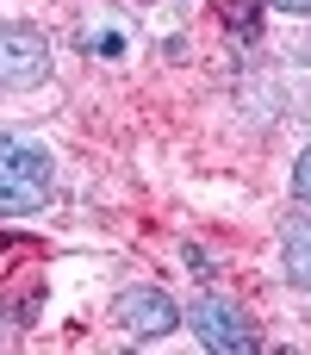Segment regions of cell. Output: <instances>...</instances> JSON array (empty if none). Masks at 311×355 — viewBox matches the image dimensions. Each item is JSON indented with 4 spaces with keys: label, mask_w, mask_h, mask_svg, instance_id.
I'll list each match as a JSON object with an SVG mask.
<instances>
[{
    "label": "cell",
    "mask_w": 311,
    "mask_h": 355,
    "mask_svg": "<svg viewBox=\"0 0 311 355\" xmlns=\"http://www.w3.org/2000/svg\"><path fill=\"white\" fill-rule=\"evenodd\" d=\"M293 200H305V206H311V144L299 150V162H293Z\"/></svg>",
    "instance_id": "ba28073f"
},
{
    "label": "cell",
    "mask_w": 311,
    "mask_h": 355,
    "mask_svg": "<svg viewBox=\"0 0 311 355\" xmlns=\"http://www.w3.org/2000/svg\"><path fill=\"white\" fill-rule=\"evenodd\" d=\"M256 12H262V0H231V6H224L231 37H243V44H249V37H256Z\"/></svg>",
    "instance_id": "52a82bcc"
},
{
    "label": "cell",
    "mask_w": 311,
    "mask_h": 355,
    "mask_svg": "<svg viewBox=\"0 0 311 355\" xmlns=\"http://www.w3.org/2000/svg\"><path fill=\"white\" fill-rule=\"evenodd\" d=\"M112 318H118V331H125V337L150 343V337H168L187 312H181L162 287H125V293H118V306H112Z\"/></svg>",
    "instance_id": "7a4b0ae2"
},
{
    "label": "cell",
    "mask_w": 311,
    "mask_h": 355,
    "mask_svg": "<svg viewBox=\"0 0 311 355\" xmlns=\"http://www.w3.org/2000/svg\"><path fill=\"white\" fill-rule=\"evenodd\" d=\"M268 6H281V12H311V0H268Z\"/></svg>",
    "instance_id": "9c48e42d"
},
{
    "label": "cell",
    "mask_w": 311,
    "mask_h": 355,
    "mask_svg": "<svg viewBox=\"0 0 311 355\" xmlns=\"http://www.w3.org/2000/svg\"><path fill=\"white\" fill-rule=\"evenodd\" d=\"M50 75V44L31 25H0V87H37Z\"/></svg>",
    "instance_id": "3957f363"
},
{
    "label": "cell",
    "mask_w": 311,
    "mask_h": 355,
    "mask_svg": "<svg viewBox=\"0 0 311 355\" xmlns=\"http://www.w3.org/2000/svg\"><path fill=\"white\" fill-rule=\"evenodd\" d=\"M0 175H12V181H25V187H44V193H50V156H44L37 144L12 137V131H0Z\"/></svg>",
    "instance_id": "277c9868"
},
{
    "label": "cell",
    "mask_w": 311,
    "mask_h": 355,
    "mask_svg": "<svg viewBox=\"0 0 311 355\" xmlns=\"http://www.w3.org/2000/svg\"><path fill=\"white\" fill-rule=\"evenodd\" d=\"M281 250H287V281L293 287H311V218H293L287 225Z\"/></svg>",
    "instance_id": "5b68a950"
},
{
    "label": "cell",
    "mask_w": 311,
    "mask_h": 355,
    "mask_svg": "<svg viewBox=\"0 0 311 355\" xmlns=\"http://www.w3.org/2000/svg\"><path fill=\"white\" fill-rule=\"evenodd\" d=\"M12 250H19V243H12V237H0V256H12Z\"/></svg>",
    "instance_id": "30bf717a"
},
{
    "label": "cell",
    "mask_w": 311,
    "mask_h": 355,
    "mask_svg": "<svg viewBox=\"0 0 311 355\" xmlns=\"http://www.w3.org/2000/svg\"><path fill=\"white\" fill-rule=\"evenodd\" d=\"M187 324H193V337H199L206 349H218V355H256L262 349L256 324H249L231 300H218V293H206V300L187 312Z\"/></svg>",
    "instance_id": "6da1fadb"
},
{
    "label": "cell",
    "mask_w": 311,
    "mask_h": 355,
    "mask_svg": "<svg viewBox=\"0 0 311 355\" xmlns=\"http://www.w3.org/2000/svg\"><path fill=\"white\" fill-rule=\"evenodd\" d=\"M44 206V187H25L12 175H0V212H37Z\"/></svg>",
    "instance_id": "8992f818"
}]
</instances>
